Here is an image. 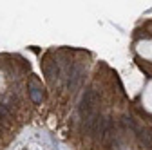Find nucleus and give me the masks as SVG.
I'll list each match as a JSON object with an SVG mask.
<instances>
[{
	"label": "nucleus",
	"mask_w": 152,
	"mask_h": 150,
	"mask_svg": "<svg viewBox=\"0 0 152 150\" xmlns=\"http://www.w3.org/2000/svg\"><path fill=\"white\" fill-rule=\"evenodd\" d=\"M98 100H100V98H98L96 89H92V87L85 89V90H83V94H82V98H80V101H78V108H76V114H78V116L83 119L85 116H89V114H91V112L96 110Z\"/></svg>",
	"instance_id": "f257e3e1"
},
{
	"label": "nucleus",
	"mask_w": 152,
	"mask_h": 150,
	"mask_svg": "<svg viewBox=\"0 0 152 150\" xmlns=\"http://www.w3.org/2000/svg\"><path fill=\"white\" fill-rule=\"evenodd\" d=\"M44 74L47 82L54 87V85H60V63H58V56H56V60H51L47 58L45 63H44Z\"/></svg>",
	"instance_id": "f03ea898"
},
{
	"label": "nucleus",
	"mask_w": 152,
	"mask_h": 150,
	"mask_svg": "<svg viewBox=\"0 0 152 150\" xmlns=\"http://www.w3.org/2000/svg\"><path fill=\"white\" fill-rule=\"evenodd\" d=\"M85 65L83 63H72V69H71V76H69V83H67V89L71 92L78 90V87L82 85L83 78H85Z\"/></svg>",
	"instance_id": "7ed1b4c3"
},
{
	"label": "nucleus",
	"mask_w": 152,
	"mask_h": 150,
	"mask_svg": "<svg viewBox=\"0 0 152 150\" xmlns=\"http://www.w3.org/2000/svg\"><path fill=\"white\" fill-rule=\"evenodd\" d=\"M120 127L125 130V132H134V134H138L140 132V123L132 118V116H129V114H125V116H121V119H120Z\"/></svg>",
	"instance_id": "20e7f679"
},
{
	"label": "nucleus",
	"mask_w": 152,
	"mask_h": 150,
	"mask_svg": "<svg viewBox=\"0 0 152 150\" xmlns=\"http://www.w3.org/2000/svg\"><path fill=\"white\" fill-rule=\"evenodd\" d=\"M136 138H138V143L143 146V148H147V150H152V130H147V128H140V132L136 134Z\"/></svg>",
	"instance_id": "39448f33"
},
{
	"label": "nucleus",
	"mask_w": 152,
	"mask_h": 150,
	"mask_svg": "<svg viewBox=\"0 0 152 150\" xmlns=\"http://www.w3.org/2000/svg\"><path fill=\"white\" fill-rule=\"evenodd\" d=\"M27 92H29V96L34 103H42L44 101V92H42V87L38 85L36 82H29L27 85Z\"/></svg>",
	"instance_id": "423d86ee"
},
{
	"label": "nucleus",
	"mask_w": 152,
	"mask_h": 150,
	"mask_svg": "<svg viewBox=\"0 0 152 150\" xmlns=\"http://www.w3.org/2000/svg\"><path fill=\"white\" fill-rule=\"evenodd\" d=\"M0 119H2V121H9L11 119V114H9V110L6 108V105H0Z\"/></svg>",
	"instance_id": "0eeeda50"
},
{
	"label": "nucleus",
	"mask_w": 152,
	"mask_h": 150,
	"mask_svg": "<svg viewBox=\"0 0 152 150\" xmlns=\"http://www.w3.org/2000/svg\"><path fill=\"white\" fill-rule=\"evenodd\" d=\"M2 130H4V128H2V125H0V134H2Z\"/></svg>",
	"instance_id": "6e6552de"
}]
</instances>
